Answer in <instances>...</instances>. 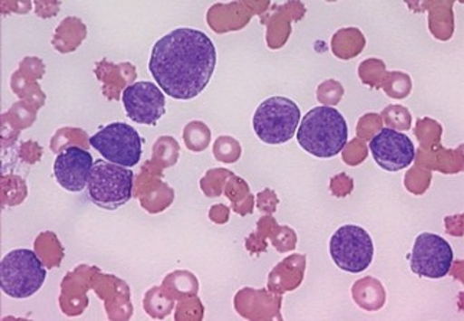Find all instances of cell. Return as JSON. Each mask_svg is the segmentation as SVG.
Segmentation results:
<instances>
[{
    "label": "cell",
    "instance_id": "obj_5",
    "mask_svg": "<svg viewBox=\"0 0 464 321\" xmlns=\"http://www.w3.org/2000/svg\"><path fill=\"white\" fill-rule=\"evenodd\" d=\"M302 113L293 99L271 97L256 109L253 127L261 142L267 145H283L289 142L299 128Z\"/></svg>",
    "mask_w": 464,
    "mask_h": 321
},
{
    "label": "cell",
    "instance_id": "obj_10",
    "mask_svg": "<svg viewBox=\"0 0 464 321\" xmlns=\"http://www.w3.org/2000/svg\"><path fill=\"white\" fill-rule=\"evenodd\" d=\"M370 150L378 166L388 172L405 169L414 162L411 138L392 128H382L370 142Z\"/></svg>",
    "mask_w": 464,
    "mask_h": 321
},
{
    "label": "cell",
    "instance_id": "obj_2",
    "mask_svg": "<svg viewBox=\"0 0 464 321\" xmlns=\"http://www.w3.org/2000/svg\"><path fill=\"white\" fill-rule=\"evenodd\" d=\"M348 123L334 107L320 106L303 117L297 142L309 155L331 159L348 143Z\"/></svg>",
    "mask_w": 464,
    "mask_h": 321
},
{
    "label": "cell",
    "instance_id": "obj_9",
    "mask_svg": "<svg viewBox=\"0 0 464 321\" xmlns=\"http://www.w3.org/2000/svg\"><path fill=\"white\" fill-rule=\"evenodd\" d=\"M124 109L134 123L156 126L166 113L165 92L153 82L139 81L123 91Z\"/></svg>",
    "mask_w": 464,
    "mask_h": 321
},
{
    "label": "cell",
    "instance_id": "obj_7",
    "mask_svg": "<svg viewBox=\"0 0 464 321\" xmlns=\"http://www.w3.org/2000/svg\"><path fill=\"white\" fill-rule=\"evenodd\" d=\"M331 257L343 271H365L373 260L372 238L361 226H341L331 240Z\"/></svg>",
    "mask_w": 464,
    "mask_h": 321
},
{
    "label": "cell",
    "instance_id": "obj_11",
    "mask_svg": "<svg viewBox=\"0 0 464 321\" xmlns=\"http://www.w3.org/2000/svg\"><path fill=\"white\" fill-rule=\"evenodd\" d=\"M94 162L87 150L77 146L63 148L53 163V175L58 184L68 192L84 191Z\"/></svg>",
    "mask_w": 464,
    "mask_h": 321
},
{
    "label": "cell",
    "instance_id": "obj_1",
    "mask_svg": "<svg viewBox=\"0 0 464 321\" xmlns=\"http://www.w3.org/2000/svg\"><path fill=\"white\" fill-rule=\"evenodd\" d=\"M217 50L207 33L179 28L159 39L151 50L149 71L166 96L192 99L211 81Z\"/></svg>",
    "mask_w": 464,
    "mask_h": 321
},
{
    "label": "cell",
    "instance_id": "obj_4",
    "mask_svg": "<svg viewBox=\"0 0 464 321\" xmlns=\"http://www.w3.org/2000/svg\"><path fill=\"white\" fill-rule=\"evenodd\" d=\"M88 198L106 211H116L130 201L133 172L106 159L95 160L88 179Z\"/></svg>",
    "mask_w": 464,
    "mask_h": 321
},
{
    "label": "cell",
    "instance_id": "obj_3",
    "mask_svg": "<svg viewBox=\"0 0 464 321\" xmlns=\"http://www.w3.org/2000/svg\"><path fill=\"white\" fill-rule=\"evenodd\" d=\"M45 279V267L31 250H11L0 264L2 291L16 300H25L38 293Z\"/></svg>",
    "mask_w": 464,
    "mask_h": 321
},
{
    "label": "cell",
    "instance_id": "obj_8",
    "mask_svg": "<svg viewBox=\"0 0 464 321\" xmlns=\"http://www.w3.org/2000/svg\"><path fill=\"white\" fill-rule=\"evenodd\" d=\"M453 260L450 244L436 233L419 235L410 254L411 271L422 279H443L450 271Z\"/></svg>",
    "mask_w": 464,
    "mask_h": 321
},
{
    "label": "cell",
    "instance_id": "obj_6",
    "mask_svg": "<svg viewBox=\"0 0 464 321\" xmlns=\"http://www.w3.org/2000/svg\"><path fill=\"white\" fill-rule=\"evenodd\" d=\"M90 145L119 166L133 167L140 162L143 142L136 128L126 123H111L90 137Z\"/></svg>",
    "mask_w": 464,
    "mask_h": 321
}]
</instances>
